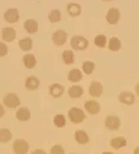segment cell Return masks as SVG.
Instances as JSON below:
<instances>
[{"instance_id":"cell-1","label":"cell","mask_w":139,"mask_h":154,"mask_svg":"<svg viewBox=\"0 0 139 154\" xmlns=\"http://www.w3.org/2000/svg\"><path fill=\"white\" fill-rule=\"evenodd\" d=\"M70 45L73 49L77 51L84 50L88 48L89 42L88 40L82 35H74L70 40Z\"/></svg>"},{"instance_id":"cell-2","label":"cell","mask_w":139,"mask_h":154,"mask_svg":"<svg viewBox=\"0 0 139 154\" xmlns=\"http://www.w3.org/2000/svg\"><path fill=\"white\" fill-rule=\"evenodd\" d=\"M68 117L70 120L74 123V124H79L83 122L85 119V114L82 109L76 108V107H72L70 108L68 112Z\"/></svg>"},{"instance_id":"cell-3","label":"cell","mask_w":139,"mask_h":154,"mask_svg":"<svg viewBox=\"0 0 139 154\" xmlns=\"http://www.w3.org/2000/svg\"><path fill=\"white\" fill-rule=\"evenodd\" d=\"M3 103L8 108L14 109L20 105V100L17 95V94L10 93V94H6L5 96V98L3 99Z\"/></svg>"},{"instance_id":"cell-4","label":"cell","mask_w":139,"mask_h":154,"mask_svg":"<svg viewBox=\"0 0 139 154\" xmlns=\"http://www.w3.org/2000/svg\"><path fill=\"white\" fill-rule=\"evenodd\" d=\"M13 151L16 154H25L29 151V145L26 140L17 139L13 143Z\"/></svg>"},{"instance_id":"cell-5","label":"cell","mask_w":139,"mask_h":154,"mask_svg":"<svg viewBox=\"0 0 139 154\" xmlns=\"http://www.w3.org/2000/svg\"><path fill=\"white\" fill-rule=\"evenodd\" d=\"M68 38V34L62 29H58L56 32L53 33V35L51 36V40L53 43L57 46H62L63 45Z\"/></svg>"},{"instance_id":"cell-6","label":"cell","mask_w":139,"mask_h":154,"mask_svg":"<svg viewBox=\"0 0 139 154\" xmlns=\"http://www.w3.org/2000/svg\"><path fill=\"white\" fill-rule=\"evenodd\" d=\"M105 126L107 129L111 130V131H116L120 128L121 126V120L118 116H114V115H109L106 117L105 119Z\"/></svg>"},{"instance_id":"cell-7","label":"cell","mask_w":139,"mask_h":154,"mask_svg":"<svg viewBox=\"0 0 139 154\" xmlns=\"http://www.w3.org/2000/svg\"><path fill=\"white\" fill-rule=\"evenodd\" d=\"M19 17H20L19 11L16 8H10L4 13L5 20L10 23H15L18 22Z\"/></svg>"},{"instance_id":"cell-8","label":"cell","mask_w":139,"mask_h":154,"mask_svg":"<svg viewBox=\"0 0 139 154\" xmlns=\"http://www.w3.org/2000/svg\"><path fill=\"white\" fill-rule=\"evenodd\" d=\"M120 17H121V13L118 8H111V9H109L105 17L110 24L116 25V24H118V21L120 20Z\"/></svg>"},{"instance_id":"cell-9","label":"cell","mask_w":139,"mask_h":154,"mask_svg":"<svg viewBox=\"0 0 139 154\" xmlns=\"http://www.w3.org/2000/svg\"><path fill=\"white\" fill-rule=\"evenodd\" d=\"M104 93V87L98 82H92L89 88V94L92 97H100Z\"/></svg>"},{"instance_id":"cell-10","label":"cell","mask_w":139,"mask_h":154,"mask_svg":"<svg viewBox=\"0 0 139 154\" xmlns=\"http://www.w3.org/2000/svg\"><path fill=\"white\" fill-rule=\"evenodd\" d=\"M17 37V31L11 27H5L2 29V38L7 42H11Z\"/></svg>"},{"instance_id":"cell-11","label":"cell","mask_w":139,"mask_h":154,"mask_svg":"<svg viewBox=\"0 0 139 154\" xmlns=\"http://www.w3.org/2000/svg\"><path fill=\"white\" fill-rule=\"evenodd\" d=\"M135 100H136V97L131 92H122L119 95V101L124 103L125 105L131 106L134 104Z\"/></svg>"},{"instance_id":"cell-12","label":"cell","mask_w":139,"mask_h":154,"mask_svg":"<svg viewBox=\"0 0 139 154\" xmlns=\"http://www.w3.org/2000/svg\"><path fill=\"white\" fill-rule=\"evenodd\" d=\"M84 107L87 110V112L90 114H97L101 111V106L99 103L96 100H88L85 102Z\"/></svg>"},{"instance_id":"cell-13","label":"cell","mask_w":139,"mask_h":154,"mask_svg":"<svg viewBox=\"0 0 139 154\" xmlns=\"http://www.w3.org/2000/svg\"><path fill=\"white\" fill-rule=\"evenodd\" d=\"M64 87L61 84L58 83H54L50 87V94L51 96H53L54 98H59L60 96H62L63 94L64 93Z\"/></svg>"},{"instance_id":"cell-14","label":"cell","mask_w":139,"mask_h":154,"mask_svg":"<svg viewBox=\"0 0 139 154\" xmlns=\"http://www.w3.org/2000/svg\"><path fill=\"white\" fill-rule=\"evenodd\" d=\"M24 28L29 34H34L38 30V23L34 19H27L24 23Z\"/></svg>"},{"instance_id":"cell-15","label":"cell","mask_w":139,"mask_h":154,"mask_svg":"<svg viewBox=\"0 0 139 154\" xmlns=\"http://www.w3.org/2000/svg\"><path fill=\"white\" fill-rule=\"evenodd\" d=\"M16 118L20 121H27L31 119V111L27 107H20L16 112Z\"/></svg>"},{"instance_id":"cell-16","label":"cell","mask_w":139,"mask_h":154,"mask_svg":"<svg viewBox=\"0 0 139 154\" xmlns=\"http://www.w3.org/2000/svg\"><path fill=\"white\" fill-rule=\"evenodd\" d=\"M25 88L28 90H36L38 88L40 82L35 76H29L25 80Z\"/></svg>"},{"instance_id":"cell-17","label":"cell","mask_w":139,"mask_h":154,"mask_svg":"<svg viewBox=\"0 0 139 154\" xmlns=\"http://www.w3.org/2000/svg\"><path fill=\"white\" fill-rule=\"evenodd\" d=\"M23 63L26 69H31L35 68V66L37 65V60L35 58L34 55L27 54V55H24L23 57Z\"/></svg>"},{"instance_id":"cell-18","label":"cell","mask_w":139,"mask_h":154,"mask_svg":"<svg viewBox=\"0 0 139 154\" xmlns=\"http://www.w3.org/2000/svg\"><path fill=\"white\" fill-rule=\"evenodd\" d=\"M67 12L68 14L72 17H78L79 15L81 14V11H82V9H81V6L77 4H75V3H71V4H69L67 5Z\"/></svg>"},{"instance_id":"cell-19","label":"cell","mask_w":139,"mask_h":154,"mask_svg":"<svg viewBox=\"0 0 139 154\" xmlns=\"http://www.w3.org/2000/svg\"><path fill=\"white\" fill-rule=\"evenodd\" d=\"M83 79L82 72L77 69H72L68 74V80L70 82H78Z\"/></svg>"},{"instance_id":"cell-20","label":"cell","mask_w":139,"mask_h":154,"mask_svg":"<svg viewBox=\"0 0 139 154\" xmlns=\"http://www.w3.org/2000/svg\"><path fill=\"white\" fill-rule=\"evenodd\" d=\"M68 94H69L70 97L72 99L79 98L83 95V89L81 86L78 85H74L71 86L68 90Z\"/></svg>"},{"instance_id":"cell-21","label":"cell","mask_w":139,"mask_h":154,"mask_svg":"<svg viewBox=\"0 0 139 154\" xmlns=\"http://www.w3.org/2000/svg\"><path fill=\"white\" fill-rule=\"evenodd\" d=\"M75 140L80 145L87 144L90 141L88 134L86 133V132H84L83 130H77L75 133Z\"/></svg>"},{"instance_id":"cell-22","label":"cell","mask_w":139,"mask_h":154,"mask_svg":"<svg viewBox=\"0 0 139 154\" xmlns=\"http://www.w3.org/2000/svg\"><path fill=\"white\" fill-rule=\"evenodd\" d=\"M18 46L23 51L28 52L32 49V40L30 37H25L18 41Z\"/></svg>"},{"instance_id":"cell-23","label":"cell","mask_w":139,"mask_h":154,"mask_svg":"<svg viewBox=\"0 0 139 154\" xmlns=\"http://www.w3.org/2000/svg\"><path fill=\"white\" fill-rule=\"evenodd\" d=\"M110 144L114 149L118 150V149H120L122 147L126 146H127V141L124 137H118V138H114V139L111 140Z\"/></svg>"},{"instance_id":"cell-24","label":"cell","mask_w":139,"mask_h":154,"mask_svg":"<svg viewBox=\"0 0 139 154\" xmlns=\"http://www.w3.org/2000/svg\"><path fill=\"white\" fill-rule=\"evenodd\" d=\"M12 138V134L11 131L7 128L0 129V143H7Z\"/></svg>"},{"instance_id":"cell-25","label":"cell","mask_w":139,"mask_h":154,"mask_svg":"<svg viewBox=\"0 0 139 154\" xmlns=\"http://www.w3.org/2000/svg\"><path fill=\"white\" fill-rule=\"evenodd\" d=\"M62 58L63 61L67 65L72 64V63H74V61H75L74 53L71 50H64L62 53Z\"/></svg>"},{"instance_id":"cell-26","label":"cell","mask_w":139,"mask_h":154,"mask_svg":"<svg viewBox=\"0 0 139 154\" xmlns=\"http://www.w3.org/2000/svg\"><path fill=\"white\" fill-rule=\"evenodd\" d=\"M108 48L111 51H113V52L120 50L121 49V41L118 37H111V40L109 41Z\"/></svg>"},{"instance_id":"cell-27","label":"cell","mask_w":139,"mask_h":154,"mask_svg":"<svg viewBox=\"0 0 139 154\" xmlns=\"http://www.w3.org/2000/svg\"><path fill=\"white\" fill-rule=\"evenodd\" d=\"M48 18L50 23H56L61 20V11L59 10H53L48 15Z\"/></svg>"},{"instance_id":"cell-28","label":"cell","mask_w":139,"mask_h":154,"mask_svg":"<svg viewBox=\"0 0 139 154\" xmlns=\"http://www.w3.org/2000/svg\"><path fill=\"white\" fill-rule=\"evenodd\" d=\"M96 68V65L93 62H90V61H86L83 63L82 65V69H83L84 74L86 75H90L93 73V71L95 70Z\"/></svg>"},{"instance_id":"cell-29","label":"cell","mask_w":139,"mask_h":154,"mask_svg":"<svg viewBox=\"0 0 139 154\" xmlns=\"http://www.w3.org/2000/svg\"><path fill=\"white\" fill-rule=\"evenodd\" d=\"M94 43L98 48H104L106 46V43H107L106 35H103V34L97 35L94 39Z\"/></svg>"},{"instance_id":"cell-30","label":"cell","mask_w":139,"mask_h":154,"mask_svg":"<svg viewBox=\"0 0 139 154\" xmlns=\"http://www.w3.org/2000/svg\"><path fill=\"white\" fill-rule=\"evenodd\" d=\"M53 123L55 124L56 126L61 128V127H63L65 126L66 119H65L64 115H63V114H57L53 119Z\"/></svg>"},{"instance_id":"cell-31","label":"cell","mask_w":139,"mask_h":154,"mask_svg":"<svg viewBox=\"0 0 139 154\" xmlns=\"http://www.w3.org/2000/svg\"><path fill=\"white\" fill-rule=\"evenodd\" d=\"M50 153L51 154H63L64 153V149L60 145H55L54 146L51 147L50 149Z\"/></svg>"},{"instance_id":"cell-32","label":"cell","mask_w":139,"mask_h":154,"mask_svg":"<svg viewBox=\"0 0 139 154\" xmlns=\"http://www.w3.org/2000/svg\"><path fill=\"white\" fill-rule=\"evenodd\" d=\"M9 52V49L8 46L5 42H0V57L5 56Z\"/></svg>"},{"instance_id":"cell-33","label":"cell","mask_w":139,"mask_h":154,"mask_svg":"<svg viewBox=\"0 0 139 154\" xmlns=\"http://www.w3.org/2000/svg\"><path fill=\"white\" fill-rule=\"evenodd\" d=\"M5 108H4V106L0 104V118H2L4 115H5Z\"/></svg>"},{"instance_id":"cell-34","label":"cell","mask_w":139,"mask_h":154,"mask_svg":"<svg viewBox=\"0 0 139 154\" xmlns=\"http://www.w3.org/2000/svg\"><path fill=\"white\" fill-rule=\"evenodd\" d=\"M32 153L36 154V153H40V154H45V152L44 151H43V150H35L32 152Z\"/></svg>"},{"instance_id":"cell-35","label":"cell","mask_w":139,"mask_h":154,"mask_svg":"<svg viewBox=\"0 0 139 154\" xmlns=\"http://www.w3.org/2000/svg\"><path fill=\"white\" fill-rule=\"evenodd\" d=\"M103 1H111V0H103Z\"/></svg>"}]
</instances>
